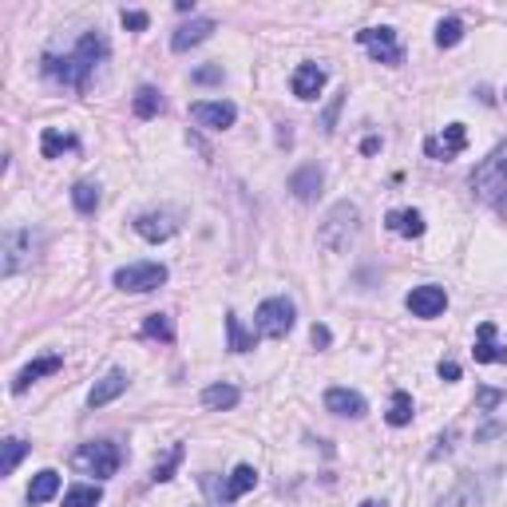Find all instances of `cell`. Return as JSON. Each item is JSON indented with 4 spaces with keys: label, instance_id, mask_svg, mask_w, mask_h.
I'll return each instance as SVG.
<instances>
[{
    "label": "cell",
    "instance_id": "obj_34",
    "mask_svg": "<svg viewBox=\"0 0 507 507\" xmlns=\"http://www.w3.org/2000/svg\"><path fill=\"white\" fill-rule=\"evenodd\" d=\"M183 456H186V448H183V444H171V452H167V460H163V464H155V476H151V479H155V484H167V479L175 476V468L183 464Z\"/></svg>",
    "mask_w": 507,
    "mask_h": 507
},
{
    "label": "cell",
    "instance_id": "obj_26",
    "mask_svg": "<svg viewBox=\"0 0 507 507\" xmlns=\"http://www.w3.org/2000/svg\"><path fill=\"white\" fill-rule=\"evenodd\" d=\"M0 448H4V460H0V476H12L16 464H20V460L29 456L32 444H29V440H20V436H8V440L0 444Z\"/></svg>",
    "mask_w": 507,
    "mask_h": 507
},
{
    "label": "cell",
    "instance_id": "obj_13",
    "mask_svg": "<svg viewBox=\"0 0 507 507\" xmlns=\"http://www.w3.org/2000/svg\"><path fill=\"white\" fill-rule=\"evenodd\" d=\"M325 408L333 416H349V421H361L369 413V400H364L357 388H329L325 393Z\"/></svg>",
    "mask_w": 507,
    "mask_h": 507
},
{
    "label": "cell",
    "instance_id": "obj_41",
    "mask_svg": "<svg viewBox=\"0 0 507 507\" xmlns=\"http://www.w3.org/2000/svg\"><path fill=\"white\" fill-rule=\"evenodd\" d=\"M452 440H456V429H452L448 436H440V440H436V448H432V456H444V452L452 448Z\"/></svg>",
    "mask_w": 507,
    "mask_h": 507
},
{
    "label": "cell",
    "instance_id": "obj_8",
    "mask_svg": "<svg viewBox=\"0 0 507 507\" xmlns=\"http://www.w3.org/2000/svg\"><path fill=\"white\" fill-rule=\"evenodd\" d=\"M357 40L364 44V52H369L377 64H400V60H405V48L397 44L393 29H361Z\"/></svg>",
    "mask_w": 507,
    "mask_h": 507
},
{
    "label": "cell",
    "instance_id": "obj_32",
    "mask_svg": "<svg viewBox=\"0 0 507 507\" xmlns=\"http://www.w3.org/2000/svg\"><path fill=\"white\" fill-rule=\"evenodd\" d=\"M139 333L151 337V341H175V322L167 314H151Z\"/></svg>",
    "mask_w": 507,
    "mask_h": 507
},
{
    "label": "cell",
    "instance_id": "obj_1",
    "mask_svg": "<svg viewBox=\"0 0 507 507\" xmlns=\"http://www.w3.org/2000/svg\"><path fill=\"white\" fill-rule=\"evenodd\" d=\"M103 56H108V40H103L100 32H84L72 52H64V56H52L48 52V56L40 60V68H44V76L64 84V87H87V79L103 64Z\"/></svg>",
    "mask_w": 507,
    "mask_h": 507
},
{
    "label": "cell",
    "instance_id": "obj_10",
    "mask_svg": "<svg viewBox=\"0 0 507 507\" xmlns=\"http://www.w3.org/2000/svg\"><path fill=\"white\" fill-rule=\"evenodd\" d=\"M405 306H408V314H413V317L432 322V317H440L444 309H448V293H444V286H416L405 298Z\"/></svg>",
    "mask_w": 507,
    "mask_h": 507
},
{
    "label": "cell",
    "instance_id": "obj_4",
    "mask_svg": "<svg viewBox=\"0 0 507 507\" xmlns=\"http://www.w3.org/2000/svg\"><path fill=\"white\" fill-rule=\"evenodd\" d=\"M72 464L84 471V476L108 479V476H115V471H119L123 452H119V444H111V440H87V444H79V448H76Z\"/></svg>",
    "mask_w": 507,
    "mask_h": 507
},
{
    "label": "cell",
    "instance_id": "obj_16",
    "mask_svg": "<svg viewBox=\"0 0 507 507\" xmlns=\"http://www.w3.org/2000/svg\"><path fill=\"white\" fill-rule=\"evenodd\" d=\"M325 68H317V64H298V72H293L290 79V87H293V95L298 100H317L322 95V87H325Z\"/></svg>",
    "mask_w": 507,
    "mask_h": 507
},
{
    "label": "cell",
    "instance_id": "obj_14",
    "mask_svg": "<svg viewBox=\"0 0 507 507\" xmlns=\"http://www.w3.org/2000/svg\"><path fill=\"white\" fill-rule=\"evenodd\" d=\"M322 183H325V171L317 163H306L290 175V191L298 202H314L317 194H322Z\"/></svg>",
    "mask_w": 507,
    "mask_h": 507
},
{
    "label": "cell",
    "instance_id": "obj_30",
    "mask_svg": "<svg viewBox=\"0 0 507 507\" xmlns=\"http://www.w3.org/2000/svg\"><path fill=\"white\" fill-rule=\"evenodd\" d=\"M72 207L79 215H95V207H100V186L95 183H76L72 186Z\"/></svg>",
    "mask_w": 507,
    "mask_h": 507
},
{
    "label": "cell",
    "instance_id": "obj_9",
    "mask_svg": "<svg viewBox=\"0 0 507 507\" xmlns=\"http://www.w3.org/2000/svg\"><path fill=\"white\" fill-rule=\"evenodd\" d=\"M191 119L199 123V127H210V131H226L230 123L238 119V108L226 100H199L191 103Z\"/></svg>",
    "mask_w": 507,
    "mask_h": 507
},
{
    "label": "cell",
    "instance_id": "obj_29",
    "mask_svg": "<svg viewBox=\"0 0 507 507\" xmlns=\"http://www.w3.org/2000/svg\"><path fill=\"white\" fill-rule=\"evenodd\" d=\"M103 500V487L100 484H76L64 492V507H95Z\"/></svg>",
    "mask_w": 507,
    "mask_h": 507
},
{
    "label": "cell",
    "instance_id": "obj_25",
    "mask_svg": "<svg viewBox=\"0 0 507 507\" xmlns=\"http://www.w3.org/2000/svg\"><path fill=\"white\" fill-rule=\"evenodd\" d=\"M226 333H230V349H234V353H250L258 345V337L242 325V317H238V314H226Z\"/></svg>",
    "mask_w": 507,
    "mask_h": 507
},
{
    "label": "cell",
    "instance_id": "obj_7",
    "mask_svg": "<svg viewBox=\"0 0 507 507\" xmlns=\"http://www.w3.org/2000/svg\"><path fill=\"white\" fill-rule=\"evenodd\" d=\"M258 333L270 337V341H282V337L293 329V322H298V309H293L290 298H266L262 306H258Z\"/></svg>",
    "mask_w": 507,
    "mask_h": 507
},
{
    "label": "cell",
    "instance_id": "obj_36",
    "mask_svg": "<svg viewBox=\"0 0 507 507\" xmlns=\"http://www.w3.org/2000/svg\"><path fill=\"white\" fill-rule=\"evenodd\" d=\"M500 400H503V393H500V388H479V393H476V405L484 408V413H492V408L500 405Z\"/></svg>",
    "mask_w": 507,
    "mask_h": 507
},
{
    "label": "cell",
    "instance_id": "obj_35",
    "mask_svg": "<svg viewBox=\"0 0 507 507\" xmlns=\"http://www.w3.org/2000/svg\"><path fill=\"white\" fill-rule=\"evenodd\" d=\"M194 84H222V64H207V68H199V72L191 76Z\"/></svg>",
    "mask_w": 507,
    "mask_h": 507
},
{
    "label": "cell",
    "instance_id": "obj_15",
    "mask_svg": "<svg viewBox=\"0 0 507 507\" xmlns=\"http://www.w3.org/2000/svg\"><path fill=\"white\" fill-rule=\"evenodd\" d=\"M479 503H484V487H479V479H471V476L456 479V484L436 500V507H479Z\"/></svg>",
    "mask_w": 507,
    "mask_h": 507
},
{
    "label": "cell",
    "instance_id": "obj_17",
    "mask_svg": "<svg viewBox=\"0 0 507 507\" xmlns=\"http://www.w3.org/2000/svg\"><path fill=\"white\" fill-rule=\"evenodd\" d=\"M210 32H215V20H210V16H194L191 24L175 29L171 48H175V52H191V48H199L202 40H210Z\"/></svg>",
    "mask_w": 507,
    "mask_h": 507
},
{
    "label": "cell",
    "instance_id": "obj_22",
    "mask_svg": "<svg viewBox=\"0 0 507 507\" xmlns=\"http://www.w3.org/2000/svg\"><path fill=\"white\" fill-rule=\"evenodd\" d=\"M79 147V139L72 135V131H56V127H48L40 135V155L44 159H60L64 151H76Z\"/></svg>",
    "mask_w": 507,
    "mask_h": 507
},
{
    "label": "cell",
    "instance_id": "obj_12",
    "mask_svg": "<svg viewBox=\"0 0 507 507\" xmlns=\"http://www.w3.org/2000/svg\"><path fill=\"white\" fill-rule=\"evenodd\" d=\"M135 234L147 238V242H167V238L179 234V218L171 210H151V215L135 218Z\"/></svg>",
    "mask_w": 507,
    "mask_h": 507
},
{
    "label": "cell",
    "instance_id": "obj_42",
    "mask_svg": "<svg viewBox=\"0 0 507 507\" xmlns=\"http://www.w3.org/2000/svg\"><path fill=\"white\" fill-rule=\"evenodd\" d=\"M377 147H380V139H377V135H369V139H364V143H361L364 155H372V151H377Z\"/></svg>",
    "mask_w": 507,
    "mask_h": 507
},
{
    "label": "cell",
    "instance_id": "obj_18",
    "mask_svg": "<svg viewBox=\"0 0 507 507\" xmlns=\"http://www.w3.org/2000/svg\"><path fill=\"white\" fill-rule=\"evenodd\" d=\"M123 393H127V372H123V369H111L108 377L92 385V393H87V405H92V408H103V405H111V400L123 397Z\"/></svg>",
    "mask_w": 507,
    "mask_h": 507
},
{
    "label": "cell",
    "instance_id": "obj_33",
    "mask_svg": "<svg viewBox=\"0 0 507 507\" xmlns=\"http://www.w3.org/2000/svg\"><path fill=\"white\" fill-rule=\"evenodd\" d=\"M460 40H464V20L460 16H448V20L436 24V44L440 48H456Z\"/></svg>",
    "mask_w": 507,
    "mask_h": 507
},
{
    "label": "cell",
    "instance_id": "obj_43",
    "mask_svg": "<svg viewBox=\"0 0 507 507\" xmlns=\"http://www.w3.org/2000/svg\"><path fill=\"white\" fill-rule=\"evenodd\" d=\"M361 507H385V503H377V500H364Z\"/></svg>",
    "mask_w": 507,
    "mask_h": 507
},
{
    "label": "cell",
    "instance_id": "obj_37",
    "mask_svg": "<svg viewBox=\"0 0 507 507\" xmlns=\"http://www.w3.org/2000/svg\"><path fill=\"white\" fill-rule=\"evenodd\" d=\"M151 24V16L147 12H123V29H131V32H143Z\"/></svg>",
    "mask_w": 507,
    "mask_h": 507
},
{
    "label": "cell",
    "instance_id": "obj_6",
    "mask_svg": "<svg viewBox=\"0 0 507 507\" xmlns=\"http://www.w3.org/2000/svg\"><path fill=\"white\" fill-rule=\"evenodd\" d=\"M111 282H115V290H123V293H151L167 282V266L163 262H131V266H119Z\"/></svg>",
    "mask_w": 507,
    "mask_h": 507
},
{
    "label": "cell",
    "instance_id": "obj_40",
    "mask_svg": "<svg viewBox=\"0 0 507 507\" xmlns=\"http://www.w3.org/2000/svg\"><path fill=\"white\" fill-rule=\"evenodd\" d=\"M309 337H314V345H317V349H325V345L333 341V337H329V329H325V325H314V333H309Z\"/></svg>",
    "mask_w": 507,
    "mask_h": 507
},
{
    "label": "cell",
    "instance_id": "obj_24",
    "mask_svg": "<svg viewBox=\"0 0 507 507\" xmlns=\"http://www.w3.org/2000/svg\"><path fill=\"white\" fill-rule=\"evenodd\" d=\"M60 492V471H40V476H32V487H29V503H48L56 500Z\"/></svg>",
    "mask_w": 507,
    "mask_h": 507
},
{
    "label": "cell",
    "instance_id": "obj_11",
    "mask_svg": "<svg viewBox=\"0 0 507 507\" xmlns=\"http://www.w3.org/2000/svg\"><path fill=\"white\" fill-rule=\"evenodd\" d=\"M464 147H468V131H464V123H448V127H444L440 135L424 139V151H429V159H440V163L456 159Z\"/></svg>",
    "mask_w": 507,
    "mask_h": 507
},
{
    "label": "cell",
    "instance_id": "obj_5",
    "mask_svg": "<svg viewBox=\"0 0 507 507\" xmlns=\"http://www.w3.org/2000/svg\"><path fill=\"white\" fill-rule=\"evenodd\" d=\"M32 258H37V234L32 230H8L0 238V274L4 278H12L24 266H32Z\"/></svg>",
    "mask_w": 507,
    "mask_h": 507
},
{
    "label": "cell",
    "instance_id": "obj_38",
    "mask_svg": "<svg viewBox=\"0 0 507 507\" xmlns=\"http://www.w3.org/2000/svg\"><path fill=\"white\" fill-rule=\"evenodd\" d=\"M436 372H440V380H460V364L456 361H440L436 364Z\"/></svg>",
    "mask_w": 507,
    "mask_h": 507
},
{
    "label": "cell",
    "instance_id": "obj_28",
    "mask_svg": "<svg viewBox=\"0 0 507 507\" xmlns=\"http://www.w3.org/2000/svg\"><path fill=\"white\" fill-rule=\"evenodd\" d=\"M413 416H416L413 397H408L405 388H397V393H393V405H388V424H393V429H405V424H413Z\"/></svg>",
    "mask_w": 507,
    "mask_h": 507
},
{
    "label": "cell",
    "instance_id": "obj_20",
    "mask_svg": "<svg viewBox=\"0 0 507 507\" xmlns=\"http://www.w3.org/2000/svg\"><path fill=\"white\" fill-rule=\"evenodd\" d=\"M476 361L479 364H503L507 361V345L495 341V325L492 322H484L479 325V333H476Z\"/></svg>",
    "mask_w": 507,
    "mask_h": 507
},
{
    "label": "cell",
    "instance_id": "obj_2",
    "mask_svg": "<svg viewBox=\"0 0 507 507\" xmlns=\"http://www.w3.org/2000/svg\"><path fill=\"white\" fill-rule=\"evenodd\" d=\"M361 234V207L357 202H333V207L325 210L322 226H317V242H322V250L329 254H345L353 242H357Z\"/></svg>",
    "mask_w": 507,
    "mask_h": 507
},
{
    "label": "cell",
    "instance_id": "obj_31",
    "mask_svg": "<svg viewBox=\"0 0 507 507\" xmlns=\"http://www.w3.org/2000/svg\"><path fill=\"white\" fill-rule=\"evenodd\" d=\"M238 388L234 385H210V388H202V405L207 408H234L238 405Z\"/></svg>",
    "mask_w": 507,
    "mask_h": 507
},
{
    "label": "cell",
    "instance_id": "obj_39",
    "mask_svg": "<svg viewBox=\"0 0 507 507\" xmlns=\"http://www.w3.org/2000/svg\"><path fill=\"white\" fill-rule=\"evenodd\" d=\"M345 95V92H341ZM341 95H337L333 103H329V111H325V131H333V123H337V111H341Z\"/></svg>",
    "mask_w": 507,
    "mask_h": 507
},
{
    "label": "cell",
    "instance_id": "obj_3",
    "mask_svg": "<svg viewBox=\"0 0 507 507\" xmlns=\"http://www.w3.org/2000/svg\"><path fill=\"white\" fill-rule=\"evenodd\" d=\"M471 191H476V199L487 202V207H500L507 199V143H500L476 171H471Z\"/></svg>",
    "mask_w": 507,
    "mask_h": 507
},
{
    "label": "cell",
    "instance_id": "obj_23",
    "mask_svg": "<svg viewBox=\"0 0 507 507\" xmlns=\"http://www.w3.org/2000/svg\"><path fill=\"white\" fill-rule=\"evenodd\" d=\"M258 484V471L250 464H238L234 471H230V479H226V492H222V500L226 503H234V500H242L246 492Z\"/></svg>",
    "mask_w": 507,
    "mask_h": 507
},
{
    "label": "cell",
    "instance_id": "obj_19",
    "mask_svg": "<svg viewBox=\"0 0 507 507\" xmlns=\"http://www.w3.org/2000/svg\"><path fill=\"white\" fill-rule=\"evenodd\" d=\"M60 369H64V357H60V353H48V357H37L32 364H24V369L16 372V380H12V393H24V388L32 385V380L48 377V372H60Z\"/></svg>",
    "mask_w": 507,
    "mask_h": 507
},
{
    "label": "cell",
    "instance_id": "obj_21",
    "mask_svg": "<svg viewBox=\"0 0 507 507\" xmlns=\"http://www.w3.org/2000/svg\"><path fill=\"white\" fill-rule=\"evenodd\" d=\"M385 226L400 238H421L424 234V215L421 210H413V207H400V210H388Z\"/></svg>",
    "mask_w": 507,
    "mask_h": 507
},
{
    "label": "cell",
    "instance_id": "obj_27",
    "mask_svg": "<svg viewBox=\"0 0 507 507\" xmlns=\"http://www.w3.org/2000/svg\"><path fill=\"white\" fill-rule=\"evenodd\" d=\"M131 108H135L139 119H155V115L163 111V95H159L155 87H147V84H143V87L135 92V100H131Z\"/></svg>",
    "mask_w": 507,
    "mask_h": 507
}]
</instances>
